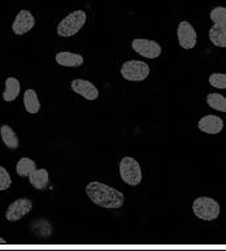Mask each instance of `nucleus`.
<instances>
[{"mask_svg": "<svg viewBox=\"0 0 226 251\" xmlns=\"http://www.w3.org/2000/svg\"><path fill=\"white\" fill-rule=\"evenodd\" d=\"M86 194L92 203L96 206L108 208V210H117L124 206L125 197L120 190L108 186V185L92 181L86 186Z\"/></svg>", "mask_w": 226, "mask_h": 251, "instance_id": "nucleus-1", "label": "nucleus"}, {"mask_svg": "<svg viewBox=\"0 0 226 251\" xmlns=\"http://www.w3.org/2000/svg\"><path fill=\"white\" fill-rule=\"evenodd\" d=\"M192 212L200 220H216L220 216V204L213 198L199 197L192 203Z\"/></svg>", "mask_w": 226, "mask_h": 251, "instance_id": "nucleus-2", "label": "nucleus"}, {"mask_svg": "<svg viewBox=\"0 0 226 251\" xmlns=\"http://www.w3.org/2000/svg\"><path fill=\"white\" fill-rule=\"evenodd\" d=\"M86 12L82 11V9L72 12L57 25V34L64 38L75 35L86 24Z\"/></svg>", "mask_w": 226, "mask_h": 251, "instance_id": "nucleus-3", "label": "nucleus"}, {"mask_svg": "<svg viewBox=\"0 0 226 251\" xmlns=\"http://www.w3.org/2000/svg\"><path fill=\"white\" fill-rule=\"evenodd\" d=\"M120 177L125 184L136 186L142 181V169L139 163L132 156H124L120 161Z\"/></svg>", "mask_w": 226, "mask_h": 251, "instance_id": "nucleus-4", "label": "nucleus"}, {"mask_svg": "<svg viewBox=\"0 0 226 251\" xmlns=\"http://www.w3.org/2000/svg\"><path fill=\"white\" fill-rule=\"evenodd\" d=\"M121 75L132 82H142L150 75V67L147 63L140 60H129L122 64Z\"/></svg>", "mask_w": 226, "mask_h": 251, "instance_id": "nucleus-5", "label": "nucleus"}, {"mask_svg": "<svg viewBox=\"0 0 226 251\" xmlns=\"http://www.w3.org/2000/svg\"><path fill=\"white\" fill-rule=\"evenodd\" d=\"M31 210H33V202L30 199L20 198L9 204L5 212V219L11 223H15V221L21 220L23 216H26Z\"/></svg>", "mask_w": 226, "mask_h": 251, "instance_id": "nucleus-6", "label": "nucleus"}, {"mask_svg": "<svg viewBox=\"0 0 226 251\" xmlns=\"http://www.w3.org/2000/svg\"><path fill=\"white\" fill-rule=\"evenodd\" d=\"M132 47L136 53L147 59H156L161 55V46L150 39H134L132 42Z\"/></svg>", "mask_w": 226, "mask_h": 251, "instance_id": "nucleus-7", "label": "nucleus"}, {"mask_svg": "<svg viewBox=\"0 0 226 251\" xmlns=\"http://www.w3.org/2000/svg\"><path fill=\"white\" fill-rule=\"evenodd\" d=\"M177 38L180 42V46L185 50H191L196 46L198 37L196 31L191 24L187 21H181L177 27Z\"/></svg>", "mask_w": 226, "mask_h": 251, "instance_id": "nucleus-8", "label": "nucleus"}, {"mask_svg": "<svg viewBox=\"0 0 226 251\" xmlns=\"http://www.w3.org/2000/svg\"><path fill=\"white\" fill-rule=\"evenodd\" d=\"M35 19L33 13L27 9H21L17 13L15 21L12 24V30L16 35H23L34 27Z\"/></svg>", "mask_w": 226, "mask_h": 251, "instance_id": "nucleus-9", "label": "nucleus"}, {"mask_svg": "<svg viewBox=\"0 0 226 251\" xmlns=\"http://www.w3.org/2000/svg\"><path fill=\"white\" fill-rule=\"evenodd\" d=\"M70 87L75 94L81 95L87 100H95L99 97V91L96 86L87 79H74L70 83Z\"/></svg>", "mask_w": 226, "mask_h": 251, "instance_id": "nucleus-10", "label": "nucleus"}, {"mask_svg": "<svg viewBox=\"0 0 226 251\" xmlns=\"http://www.w3.org/2000/svg\"><path fill=\"white\" fill-rule=\"evenodd\" d=\"M198 127L207 134L216 135L224 129V121L221 117L216 116V115H207L200 119L198 123Z\"/></svg>", "mask_w": 226, "mask_h": 251, "instance_id": "nucleus-11", "label": "nucleus"}, {"mask_svg": "<svg viewBox=\"0 0 226 251\" xmlns=\"http://www.w3.org/2000/svg\"><path fill=\"white\" fill-rule=\"evenodd\" d=\"M56 63L61 67H81L83 64V56L79 53L63 51V52H59L56 55Z\"/></svg>", "mask_w": 226, "mask_h": 251, "instance_id": "nucleus-12", "label": "nucleus"}, {"mask_svg": "<svg viewBox=\"0 0 226 251\" xmlns=\"http://www.w3.org/2000/svg\"><path fill=\"white\" fill-rule=\"evenodd\" d=\"M48 171L45 168L35 169L34 172L29 176V182H30L31 186L37 189V190H45V189L47 188V185H48Z\"/></svg>", "mask_w": 226, "mask_h": 251, "instance_id": "nucleus-13", "label": "nucleus"}, {"mask_svg": "<svg viewBox=\"0 0 226 251\" xmlns=\"http://www.w3.org/2000/svg\"><path fill=\"white\" fill-rule=\"evenodd\" d=\"M209 39L217 47H226V24H213L209 29Z\"/></svg>", "mask_w": 226, "mask_h": 251, "instance_id": "nucleus-14", "label": "nucleus"}, {"mask_svg": "<svg viewBox=\"0 0 226 251\" xmlns=\"http://www.w3.org/2000/svg\"><path fill=\"white\" fill-rule=\"evenodd\" d=\"M20 91H21V85H20L19 79L15 77H8L5 79V90L3 93L4 100L13 101L20 95Z\"/></svg>", "mask_w": 226, "mask_h": 251, "instance_id": "nucleus-15", "label": "nucleus"}, {"mask_svg": "<svg viewBox=\"0 0 226 251\" xmlns=\"http://www.w3.org/2000/svg\"><path fill=\"white\" fill-rule=\"evenodd\" d=\"M23 104H25V109L30 115H35V113L41 111V101L38 99V94L35 93V90L29 89V90L25 91V94H23Z\"/></svg>", "mask_w": 226, "mask_h": 251, "instance_id": "nucleus-16", "label": "nucleus"}, {"mask_svg": "<svg viewBox=\"0 0 226 251\" xmlns=\"http://www.w3.org/2000/svg\"><path fill=\"white\" fill-rule=\"evenodd\" d=\"M0 135H1V139H3L4 145L11 149V150H16L20 145L19 137L16 135L15 130L12 129L9 125H3L0 127Z\"/></svg>", "mask_w": 226, "mask_h": 251, "instance_id": "nucleus-17", "label": "nucleus"}, {"mask_svg": "<svg viewBox=\"0 0 226 251\" xmlns=\"http://www.w3.org/2000/svg\"><path fill=\"white\" fill-rule=\"evenodd\" d=\"M37 169L35 161L30 157H21L16 165V172L20 177H29Z\"/></svg>", "mask_w": 226, "mask_h": 251, "instance_id": "nucleus-18", "label": "nucleus"}, {"mask_svg": "<svg viewBox=\"0 0 226 251\" xmlns=\"http://www.w3.org/2000/svg\"><path fill=\"white\" fill-rule=\"evenodd\" d=\"M207 104L212 109L220 111V112L226 113V98L217 93H211L207 95Z\"/></svg>", "mask_w": 226, "mask_h": 251, "instance_id": "nucleus-19", "label": "nucleus"}, {"mask_svg": "<svg viewBox=\"0 0 226 251\" xmlns=\"http://www.w3.org/2000/svg\"><path fill=\"white\" fill-rule=\"evenodd\" d=\"M211 20L213 21V24H226V8L225 7H216L211 11V15H209Z\"/></svg>", "mask_w": 226, "mask_h": 251, "instance_id": "nucleus-20", "label": "nucleus"}, {"mask_svg": "<svg viewBox=\"0 0 226 251\" xmlns=\"http://www.w3.org/2000/svg\"><path fill=\"white\" fill-rule=\"evenodd\" d=\"M209 83L216 89H226V75L225 73H213L209 75Z\"/></svg>", "mask_w": 226, "mask_h": 251, "instance_id": "nucleus-21", "label": "nucleus"}, {"mask_svg": "<svg viewBox=\"0 0 226 251\" xmlns=\"http://www.w3.org/2000/svg\"><path fill=\"white\" fill-rule=\"evenodd\" d=\"M12 185V178L11 175L8 172L7 169L0 165V191L7 190L11 188Z\"/></svg>", "mask_w": 226, "mask_h": 251, "instance_id": "nucleus-22", "label": "nucleus"}, {"mask_svg": "<svg viewBox=\"0 0 226 251\" xmlns=\"http://www.w3.org/2000/svg\"><path fill=\"white\" fill-rule=\"evenodd\" d=\"M5 244H7V240H4V238L0 237V245H5Z\"/></svg>", "mask_w": 226, "mask_h": 251, "instance_id": "nucleus-23", "label": "nucleus"}]
</instances>
